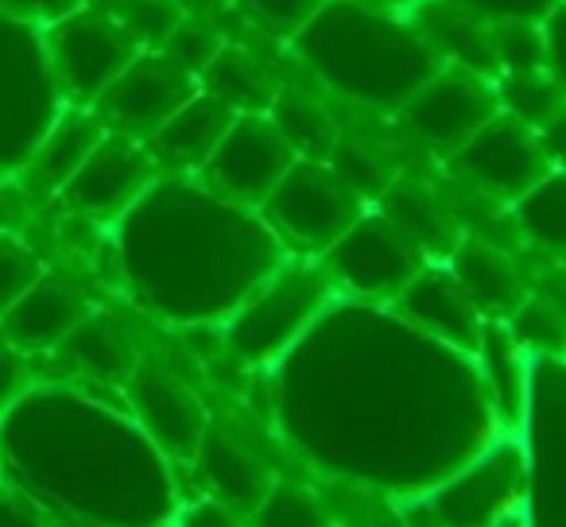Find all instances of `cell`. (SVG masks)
Instances as JSON below:
<instances>
[{"label":"cell","mask_w":566,"mask_h":527,"mask_svg":"<svg viewBox=\"0 0 566 527\" xmlns=\"http://www.w3.org/2000/svg\"><path fill=\"white\" fill-rule=\"evenodd\" d=\"M283 439L338 481L419 496L504 434L473 354L338 295L272 372Z\"/></svg>","instance_id":"1"},{"label":"cell","mask_w":566,"mask_h":527,"mask_svg":"<svg viewBox=\"0 0 566 527\" xmlns=\"http://www.w3.org/2000/svg\"><path fill=\"white\" fill-rule=\"evenodd\" d=\"M0 470L59 524L164 527L175 508V462L128 408L74 384L28 388L0 415Z\"/></svg>","instance_id":"2"},{"label":"cell","mask_w":566,"mask_h":527,"mask_svg":"<svg viewBox=\"0 0 566 527\" xmlns=\"http://www.w3.org/2000/svg\"><path fill=\"white\" fill-rule=\"evenodd\" d=\"M113 244L133 299L182 330L221 326L287 256L260 210L179 171H159L113 221Z\"/></svg>","instance_id":"3"},{"label":"cell","mask_w":566,"mask_h":527,"mask_svg":"<svg viewBox=\"0 0 566 527\" xmlns=\"http://www.w3.org/2000/svg\"><path fill=\"white\" fill-rule=\"evenodd\" d=\"M292 51L334 97L377 117H392L442 66L416 20L354 0H326L292 40Z\"/></svg>","instance_id":"4"},{"label":"cell","mask_w":566,"mask_h":527,"mask_svg":"<svg viewBox=\"0 0 566 527\" xmlns=\"http://www.w3.org/2000/svg\"><path fill=\"white\" fill-rule=\"evenodd\" d=\"M334 299L338 287L326 276L323 260L283 256L280 268L218 326L221 346L244 369L272 372Z\"/></svg>","instance_id":"5"},{"label":"cell","mask_w":566,"mask_h":527,"mask_svg":"<svg viewBox=\"0 0 566 527\" xmlns=\"http://www.w3.org/2000/svg\"><path fill=\"white\" fill-rule=\"evenodd\" d=\"M524 446L512 431L419 496H403V527H504L524 516Z\"/></svg>","instance_id":"6"},{"label":"cell","mask_w":566,"mask_h":527,"mask_svg":"<svg viewBox=\"0 0 566 527\" xmlns=\"http://www.w3.org/2000/svg\"><path fill=\"white\" fill-rule=\"evenodd\" d=\"M43 24L0 12V171L28 167L32 151L66 109Z\"/></svg>","instance_id":"7"},{"label":"cell","mask_w":566,"mask_h":527,"mask_svg":"<svg viewBox=\"0 0 566 527\" xmlns=\"http://www.w3.org/2000/svg\"><path fill=\"white\" fill-rule=\"evenodd\" d=\"M516 439L527 470L524 524L566 527V354H527Z\"/></svg>","instance_id":"8"},{"label":"cell","mask_w":566,"mask_h":527,"mask_svg":"<svg viewBox=\"0 0 566 527\" xmlns=\"http://www.w3.org/2000/svg\"><path fill=\"white\" fill-rule=\"evenodd\" d=\"M373 202H365L326 159H295L260 205L287 256L318 260Z\"/></svg>","instance_id":"9"},{"label":"cell","mask_w":566,"mask_h":527,"mask_svg":"<svg viewBox=\"0 0 566 527\" xmlns=\"http://www.w3.org/2000/svg\"><path fill=\"white\" fill-rule=\"evenodd\" d=\"M318 260L338 295L365 303H396V295L431 264V256L377 205H369Z\"/></svg>","instance_id":"10"},{"label":"cell","mask_w":566,"mask_h":527,"mask_svg":"<svg viewBox=\"0 0 566 527\" xmlns=\"http://www.w3.org/2000/svg\"><path fill=\"white\" fill-rule=\"evenodd\" d=\"M51 66L71 105H94L120 71L140 55L136 35L105 4L82 0L66 17L43 24Z\"/></svg>","instance_id":"11"},{"label":"cell","mask_w":566,"mask_h":527,"mask_svg":"<svg viewBox=\"0 0 566 527\" xmlns=\"http://www.w3.org/2000/svg\"><path fill=\"white\" fill-rule=\"evenodd\" d=\"M501 113L496 97V78H485L465 66L442 63L400 109L392 120L431 156L447 159L485 125L489 117Z\"/></svg>","instance_id":"12"},{"label":"cell","mask_w":566,"mask_h":527,"mask_svg":"<svg viewBox=\"0 0 566 527\" xmlns=\"http://www.w3.org/2000/svg\"><path fill=\"white\" fill-rule=\"evenodd\" d=\"M450 179L465 182L473 194L493 202H516L524 190H532L551 171L543 140L532 125L496 113L489 117L454 156L442 159Z\"/></svg>","instance_id":"13"},{"label":"cell","mask_w":566,"mask_h":527,"mask_svg":"<svg viewBox=\"0 0 566 527\" xmlns=\"http://www.w3.org/2000/svg\"><path fill=\"white\" fill-rule=\"evenodd\" d=\"M198 94V78L182 63H175L164 48L140 51L125 71L113 78V86L94 102L105 133L125 140H151L175 109Z\"/></svg>","instance_id":"14"},{"label":"cell","mask_w":566,"mask_h":527,"mask_svg":"<svg viewBox=\"0 0 566 527\" xmlns=\"http://www.w3.org/2000/svg\"><path fill=\"white\" fill-rule=\"evenodd\" d=\"M295 159L300 156L283 140V133L268 113H237L218 148L202 164L198 179L229 202L260 210Z\"/></svg>","instance_id":"15"},{"label":"cell","mask_w":566,"mask_h":527,"mask_svg":"<svg viewBox=\"0 0 566 527\" xmlns=\"http://www.w3.org/2000/svg\"><path fill=\"white\" fill-rule=\"evenodd\" d=\"M125 408L151 439V446L175 465H187L210 426V411L198 392L171 369L151 357H140L133 377L125 380Z\"/></svg>","instance_id":"16"},{"label":"cell","mask_w":566,"mask_h":527,"mask_svg":"<svg viewBox=\"0 0 566 527\" xmlns=\"http://www.w3.org/2000/svg\"><path fill=\"white\" fill-rule=\"evenodd\" d=\"M156 175H159L156 159L148 156V148L140 140H125V136L105 133V140L90 151L86 164L66 179L59 198L74 213H82V218L109 221L113 225L151 187Z\"/></svg>","instance_id":"17"},{"label":"cell","mask_w":566,"mask_h":527,"mask_svg":"<svg viewBox=\"0 0 566 527\" xmlns=\"http://www.w3.org/2000/svg\"><path fill=\"white\" fill-rule=\"evenodd\" d=\"M411 326H419L431 338L447 341L465 354H478L481 334H485V315L473 307V299L462 292L447 260H431L392 303Z\"/></svg>","instance_id":"18"},{"label":"cell","mask_w":566,"mask_h":527,"mask_svg":"<svg viewBox=\"0 0 566 527\" xmlns=\"http://www.w3.org/2000/svg\"><path fill=\"white\" fill-rule=\"evenodd\" d=\"M90 299L66 276L43 272L4 315H0V338L20 354H51L74 334V326L90 315Z\"/></svg>","instance_id":"19"},{"label":"cell","mask_w":566,"mask_h":527,"mask_svg":"<svg viewBox=\"0 0 566 527\" xmlns=\"http://www.w3.org/2000/svg\"><path fill=\"white\" fill-rule=\"evenodd\" d=\"M187 465H195L206 496L229 504V508H237L241 516H249V512L256 508L260 496H264L275 481L268 462L256 454V446H249L233 426H221V423L206 426L202 442H198L195 457H190Z\"/></svg>","instance_id":"20"},{"label":"cell","mask_w":566,"mask_h":527,"mask_svg":"<svg viewBox=\"0 0 566 527\" xmlns=\"http://www.w3.org/2000/svg\"><path fill=\"white\" fill-rule=\"evenodd\" d=\"M447 268L454 272V280L473 299V307L485 315V323H509L520 303L527 299V292H532L516 260L481 233H462V241L450 249Z\"/></svg>","instance_id":"21"},{"label":"cell","mask_w":566,"mask_h":527,"mask_svg":"<svg viewBox=\"0 0 566 527\" xmlns=\"http://www.w3.org/2000/svg\"><path fill=\"white\" fill-rule=\"evenodd\" d=\"M233 117L237 109H229L221 97L198 86V94L182 109H175V117L151 140H144V148L156 159L159 171L198 175L210 151L218 148V140L226 136V128L233 125Z\"/></svg>","instance_id":"22"},{"label":"cell","mask_w":566,"mask_h":527,"mask_svg":"<svg viewBox=\"0 0 566 527\" xmlns=\"http://www.w3.org/2000/svg\"><path fill=\"white\" fill-rule=\"evenodd\" d=\"M423 40L434 48L442 63L465 66L485 78H496V55H493V24L481 20L478 12L462 9L454 0H419L411 12Z\"/></svg>","instance_id":"23"},{"label":"cell","mask_w":566,"mask_h":527,"mask_svg":"<svg viewBox=\"0 0 566 527\" xmlns=\"http://www.w3.org/2000/svg\"><path fill=\"white\" fill-rule=\"evenodd\" d=\"M373 205L388 213L431 260H447L450 249L462 241V225H458V213L450 210L447 198L427 182L408 179V175H396Z\"/></svg>","instance_id":"24"},{"label":"cell","mask_w":566,"mask_h":527,"mask_svg":"<svg viewBox=\"0 0 566 527\" xmlns=\"http://www.w3.org/2000/svg\"><path fill=\"white\" fill-rule=\"evenodd\" d=\"M105 140V125L94 113V105H66L55 117V125L48 128V136L40 140V148L32 151L24 171L35 179V187L43 190H63L66 179L86 164V156Z\"/></svg>","instance_id":"25"},{"label":"cell","mask_w":566,"mask_h":527,"mask_svg":"<svg viewBox=\"0 0 566 527\" xmlns=\"http://www.w3.org/2000/svg\"><path fill=\"white\" fill-rule=\"evenodd\" d=\"M59 354H66V361L86 372L90 380H97V384H125L136 365H140L133 334L117 318L97 315V310H90L74 326V334L59 346Z\"/></svg>","instance_id":"26"},{"label":"cell","mask_w":566,"mask_h":527,"mask_svg":"<svg viewBox=\"0 0 566 527\" xmlns=\"http://www.w3.org/2000/svg\"><path fill=\"white\" fill-rule=\"evenodd\" d=\"M473 357H478V365H481V377H485L496 419H501L504 431L516 434L520 415H524V396H527L524 346L512 338L509 323H485V334H481V346Z\"/></svg>","instance_id":"27"},{"label":"cell","mask_w":566,"mask_h":527,"mask_svg":"<svg viewBox=\"0 0 566 527\" xmlns=\"http://www.w3.org/2000/svg\"><path fill=\"white\" fill-rule=\"evenodd\" d=\"M198 86L210 89L213 97H221V102L237 113H268L280 82H275L272 71L260 63V55L226 43V48L213 55V63L202 71Z\"/></svg>","instance_id":"28"},{"label":"cell","mask_w":566,"mask_h":527,"mask_svg":"<svg viewBox=\"0 0 566 527\" xmlns=\"http://www.w3.org/2000/svg\"><path fill=\"white\" fill-rule=\"evenodd\" d=\"M268 117L275 120V128L283 133V140L292 144V151L300 159H331L342 128L315 94L280 86L272 105H268Z\"/></svg>","instance_id":"29"},{"label":"cell","mask_w":566,"mask_h":527,"mask_svg":"<svg viewBox=\"0 0 566 527\" xmlns=\"http://www.w3.org/2000/svg\"><path fill=\"white\" fill-rule=\"evenodd\" d=\"M512 225L527 244L555 260H566V171L551 167L532 190L512 202Z\"/></svg>","instance_id":"30"},{"label":"cell","mask_w":566,"mask_h":527,"mask_svg":"<svg viewBox=\"0 0 566 527\" xmlns=\"http://www.w3.org/2000/svg\"><path fill=\"white\" fill-rule=\"evenodd\" d=\"M244 519L249 527H338L326 496L303 481H272V488Z\"/></svg>","instance_id":"31"},{"label":"cell","mask_w":566,"mask_h":527,"mask_svg":"<svg viewBox=\"0 0 566 527\" xmlns=\"http://www.w3.org/2000/svg\"><path fill=\"white\" fill-rule=\"evenodd\" d=\"M496 97H501V113L532 125L535 133L566 105V94L558 89V82L547 71L496 74Z\"/></svg>","instance_id":"32"},{"label":"cell","mask_w":566,"mask_h":527,"mask_svg":"<svg viewBox=\"0 0 566 527\" xmlns=\"http://www.w3.org/2000/svg\"><path fill=\"white\" fill-rule=\"evenodd\" d=\"M509 330L524 354H566V303L547 292H527L509 318Z\"/></svg>","instance_id":"33"},{"label":"cell","mask_w":566,"mask_h":527,"mask_svg":"<svg viewBox=\"0 0 566 527\" xmlns=\"http://www.w3.org/2000/svg\"><path fill=\"white\" fill-rule=\"evenodd\" d=\"M326 164H331L334 171L365 198V202H377V198L385 194L388 182L396 179V167H392V159L385 156V148L365 144V140L349 144V140H342V133H338V144H334Z\"/></svg>","instance_id":"34"},{"label":"cell","mask_w":566,"mask_h":527,"mask_svg":"<svg viewBox=\"0 0 566 527\" xmlns=\"http://www.w3.org/2000/svg\"><path fill=\"white\" fill-rule=\"evenodd\" d=\"M496 74L543 71V32L539 20H501L493 24Z\"/></svg>","instance_id":"35"},{"label":"cell","mask_w":566,"mask_h":527,"mask_svg":"<svg viewBox=\"0 0 566 527\" xmlns=\"http://www.w3.org/2000/svg\"><path fill=\"white\" fill-rule=\"evenodd\" d=\"M326 0H233V9L249 20L252 28H260L272 40H287L303 32V24H311Z\"/></svg>","instance_id":"36"},{"label":"cell","mask_w":566,"mask_h":527,"mask_svg":"<svg viewBox=\"0 0 566 527\" xmlns=\"http://www.w3.org/2000/svg\"><path fill=\"white\" fill-rule=\"evenodd\" d=\"M113 4H117L113 12L120 17V24L136 35V43H140L144 51L164 48L167 35H171L175 24L182 20L179 0H113Z\"/></svg>","instance_id":"37"},{"label":"cell","mask_w":566,"mask_h":527,"mask_svg":"<svg viewBox=\"0 0 566 527\" xmlns=\"http://www.w3.org/2000/svg\"><path fill=\"white\" fill-rule=\"evenodd\" d=\"M43 260L40 252L32 249L28 241L12 233H0V315L43 276Z\"/></svg>","instance_id":"38"},{"label":"cell","mask_w":566,"mask_h":527,"mask_svg":"<svg viewBox=\"0 0 566 527\" xmlns=\"http://www.w3.org/2000/svg\"><path fill=\"white\" fill-rule=\"evenodd\" d=\"M221 48H226V35L206 24V20L187 17V12H182V20L175 24V32L167 35V43H164L167 55L187 66L195 78H202V71L213 63V55H218Z\"/></svg>","instance_id":"39"},{"label":"cell","mask_w":566,"mask_h":527,"mask_svg":"<svg viewBox=\"0 0 566 527\" xmlns=\"http://www.w3.org/2000/svg\"><path fill=\"white\" fill-rule=\"evenodd\" d=\"M539 32H543V71L566 94V0H555V9L539 20Z\"/></svg>","instance_id":"40"},{"label":"cell","mask_w":566,"mask_h":527,"mask_svg":"<svg viewBox=\"0 0 566 527\" xmlns=\"http://www.w3.org/2000/svg\"><path fill=\"white\" fill-rule=\"evenodd\" d=\"M171 527H249V519L213 496H198V500L175 508Z\"/></svg>","instance_id":"41"},{"label":"cell","mask_w":566,"mask_h":527,"mask_svg":"<svg viewBox=\"0 0 566 527\" xmlns=\"http://www.w3.org/2000/svg\"><path fill=\"white\" fill-rule=\"evenodd\" d=\"M0 527H59V519L48 508H40L28 493L4 481L0 485Z\"/></svg>","instance_id":"42"},{"label":"cell","mask_w":566,"mask_h":527,"mask_svg":"<svg viewBox=\"0 0 566 527\" xmlns=\"http://www.w3.org/2000/svg\"><path fill=\"white\" fill-rule=\"evenodd\" d=\"M454 4L478 12L489 24H501V20H543L555 9V0H454Z\"/></svg>","instance_id":"43"},{"label":"cell","mask_w":566,"mask_h":527,"mask_svg":"<svg viewBox=\"0 0 566 527\" xmlns=\"http://www.w3.org/2000/svg\"><path fill=\"white\" fill-rule=\"evenodd\" d=\"M32 388V369H28V354L12 349L9 341H0V415Z\"/></svg>","instance_id":"44"},{"label":"cell","mask_w":566,"mask_h":527,"mask_svg":"<svg viewBox=\"0 0 566 527\" xmlns=\"http://www.w3.org/2000/svg\"><path fill=\"white\" fill-rule=\"evenodd\" d=\"M82 0H0V12L20 20H32V24H51V20L66 17L71 9H78Z\"/></svg>","instance_id":"45"},{"label":"cell","mask_w":566,"mask_h":527,"mask_svg":"<svg viewBox=\"0 0 566 527\" xmlns=\"http://www.w3.org/2000/svg\"><path fill=\"white\" fill-rule=\"evenodd\" d=\"M539 140H543V151H547V164L566 171V105L539 128Z\"/></svg>","instance_id":"46"},{"label":"cell","mask_w":566,"mask_h":527,"mask_svg":"<svg viewBox=\"0 0 566 527\" xmlns=\"http://www.w3.org/2000/svg\"><path fill=\"white\" fill-rule=\"evenodd\" d=\"M354 4H365V9H377V12H400V17H411L419 0H354Z\"/></svg>","instance_id":"47"},{"label":"cell","mask_w":566,"mask_h":527,"mask_svg":"<svg viewBox=\"0 0 566 527\" xmlns=\"http://www.w3.org/2000/svg\"><path fill=\"white\" fill-rule=\"evenodd\" d=\"M0 341H4V338H0Z\"/></svg>","instance_id":"48"}]
</instances>
